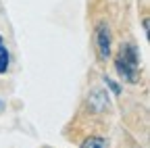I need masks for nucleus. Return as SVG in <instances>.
Masks as SVG:
<instances>
[{"mask_svg": "<svg viewBox=\"0 0 150 148\" xmlns=\"http://www.w3.org/2000/svg\"><path fill=\"white\" fill-rule=\"evenodd\" d=\"M8 61H11L8 52L2 48V50H0V73H6V69H8Z\"/></svg>", "mask_w": 150, "mask_h": 148, "instance_id": "obj_5", "label": "nucleus"}, {"mask_svg": "<svg viewBox=\"0 0 150 148\" xmlns=\"http://www.w3.org/2000/svg\"><path fill=\"white\" fill-rule=\"evenodd\" d=\"M88 102L96 113H102L104 108H108V94L104 90H92L88 96Z\"/></svg>", "mask_w": 150, "mask_h": 148, "instance_id": "obj_3", "label": "nucleus"}, {"mask_svg": "<svg viewBox=\"0 0 150 148\" xmlns=\"http://www.w3.org/2000/svg\"><path fill=\"white\" fill-rule=\"evenodd\" d=\"M0 108H2V102H0Z\"/></svg>", "mask_w": 150, "mask_h": 148, "instance_id": "obj_8", "label": "nucleus"}, {"mask_svg": "<svg viewBox=\"0 0 150 148\" xmlns=\"http://www.w3.org/2000/svg\"><path fill=\"white\" fill-rule=\"evenodd\" d=\"M2 48H4V46H2V38H0V50H2Z\"/></svg>", "mask_w": 150, "mask_h": 148, "instance_id": "obj_7", "label": "nucleus"}, {"mask_svg": "<svg viewBox=\"0 0 150 148\" xmlns=\"http://www.w3.org/2000/svg\"><path fill=\"white\" fill-rule=\"evenodd\" d=\"M94 146H98V148H106V146H108V140L92 136V138H86V140L81 142V148H94Z\"/></svg>", "mask_w": 150, "mask_h": 148, "instance_id": "obj_4", "label": "nucleus"}, {"mask_svg": "<svg viewBox=\"0 0 150 148\" xmlns=\"http://www.w3.org/2000/svg\"><path fill=\"white\" fill-rule=\"evenodd\" d=\"M104 84H106V86L112 90V94H117V96L121 94V86H119L115 79H110V77H104Z\"/></svg>", "mask_w": 150, "mask_h": 148, "instance_id": "obj_6", "label": "nucleus"}, {"mask_svg": "<svg viewBox=\"0 0 150 148\" xmlns=\"http://www.w3.org/2000/svg\"><path fill=\"white\" fill-rule=\"evenodd\" d=\"M115 69L123 81L138 84V79H140V75H138V50L134 44L123 46V50L119 52V57L115 61Z\"/></svg>", "mask_w": 150, "mask_h": 148, "instance_id": "obj_1", "label": "nucleus"}, {"mask_svg": "<svg viewBox=\"0 0 150 148\" xmlns=\"http://www.w3.org/2000/svg\"><path fill=\"white\" fill-rule=\"evenodd\" d=\"M96 46H98V57L106 61L110 57V29L106 21H100L96 25Z\"/></svg>", "mask_w": 150, "mask_h": 148, "instance_id": "obj_2", "label": "nucleus"}]
</instances>
